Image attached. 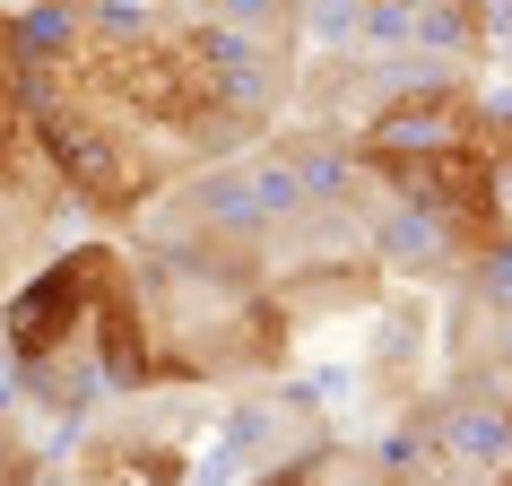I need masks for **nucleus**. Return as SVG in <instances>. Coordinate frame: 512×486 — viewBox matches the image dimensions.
<instances>
[{
  "instance_id": "f257e3e1",
  "label": "nucleus",
  "mask_w": 512,
  "mask_h": 486,
  "mask_svg": "<svg viewBox=\"0 0 512 486\" xmlns=\"http://www.w3.org/2000/svg\"><path fill=\"white\" fill-rule=\"evenodd\" d=\"M261 486H313V469H270Z\"/></svg>"
}]
</instances>
